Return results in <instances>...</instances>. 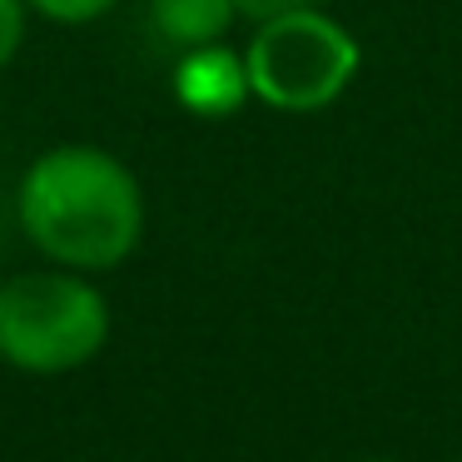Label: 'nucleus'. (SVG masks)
Wrapping results in <instances>:
<instances>
[{
	"instance_id": "obj_2",
	"label": "nucleus",
	"mask_w": 462,
	"mask_h": 462,
	"mask_svg": "<svg viewBox=\"0 0 462 462\" xmlns=\"http://www.w3.org/2000/svg\"><path fill=\"white\" fill-rule=\"evenodd\" d=\"M110 338V303L75 269H35L0 283V358L21 373H70Z\"/></svg>"
},
{
	"instance_id": "obj_9",
	"label": "nucleus",
	"mask_w": 462,
	"mask_h": 462,
	"mask_svg": "<svg viewBox=\"0 0 462 462\" xmlns=\"http://www.w3.org/2000/svg\"><path fill=\"white\" fill-rule=\"evenodd\" d=\"M368 462H393V457H368Z\"/></svg>"
},
{
	"instance_id": "obj_6",
	"label": "nucleus",
	"mask_w": 462,
	"mask_h": 462,
	"mask_svg": "<svg viewBox=\"0 0 462 462\" xmlns=\"http://www.w3.org/2000/svg\"><path fill=\"white\" fill-rule=\"evenodd\" d=\"M25 5H31V15L55 25H90L100 15H110L120 0H25Z\"/></svg>"
},
{
	"instance_id": "obj_1",
	"label": "nucleus",
	"mask_w": 462,
	"mask_h": 462,
	"mask_svg": "<svg viewBox=\"0 0 462 462\" xmlns=\"http://www.w3.org/2000/svg\"><path fill=\"white\" fill-rule=\"evenodd\" d=\"M15 214L55 269L105 273L140 249L144 189L120 154L100 144H55L21 174Z\"/></svg>"
},
{
	"instance_id": "obj_5",
	"label": "nucleus",
	"mask_w": 462,
	"mask_h": 462,
	"mask_svg": "<svg viewBox=\"0 0 462 462\" xmlns=\"http://www.w3.org/2000/svg\"><path fill=\"white\" fill-rule=\"evenodd\" d=\"M234 21H239L234 0H150V31L174 55L204 51V45H224Z\"/></svg>"
},
{
	"instance_id": "obj_3",
	"label": "nucleus",
	"mask_w": 462,
	"mask_h": 462,
	"mask_svg": "<svg viewBox=\"0 0 462 462\" xmlns=\"http://www.w3.org/2000/svg\"><path fill=\"white\" fill-rule=\"evenodd\" d=\"M358 65H363L358 35L343 21H333L323 5L254 25L249 45H244L249 95L283 115L328 110L358 80Z\"/></svg>"
},
{
	"instance_id": "obj_10",
	"label": "nucleus",
	"mask_w": 462,
	"mask_h": 462,
	"mask_svg": "<svg viewBox=\"0 0 462 462\" xmlns=\"http://www.w3.org/2000/svg\"><path fill=\"white\" fill-rule=\"evenodd\" d=\"M0 283H5V279H0Z\"/></svg>"
},
{
	"instance_id": "obj_8",
	"label": "nucleus",
	"mask_w": 462,
	"mask_h": 462,
	"mask_svg": "<svg viewBox=\"0 0 462 462\" xmlns=\"http://www.w3.org/2000/svg\"><path fill=\"white\" fill-rule=\"evenodd\" d=\"M313 5H323V0H234L239 21H249V25H269V21H279V15L313 11Z\"/></svg>"
},
{
	"instance_id": "obj_7",
	"label": "nucleus",
	"mask_w": 462,
	"mask_h": 462,
	"mask_svg": "<svg viewBox=\"0 0 462 462\" xmlns=\"http://www.w3.org/2000/svg\"><path fill=\"white\" fill-rule=\"evenodd\" d=\"M25 25H31V5L25 0H0V70L21 55Z\"/></svg>"
},
{
	"instance_id": "obj_4",
	"label": "nucleus",
	"mask_w": 462,
	"mask_h": 462,
	"mask_svg": "<svg viewBox=\"0 0 462 462\" xmlns=\"http://www.w3.org/2000/svg\"><path fill=\"white\" fill-rule=\"evenodd\" d=\"M174 95L189 115L199 120H219L234 115L249 100V70H244V51L229 45H204V51L180 55L174 65Z\"/></svg>"
}]
</instances>
